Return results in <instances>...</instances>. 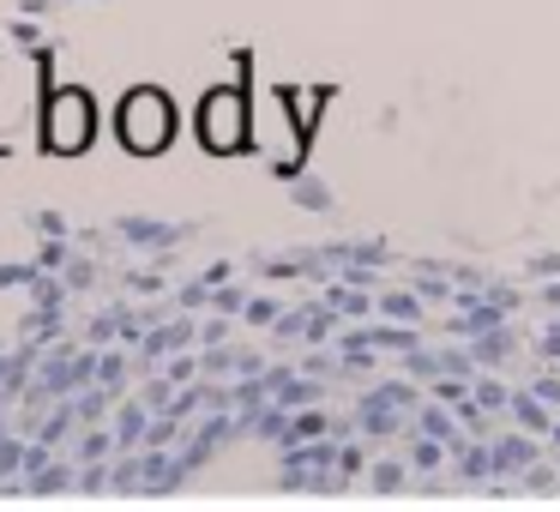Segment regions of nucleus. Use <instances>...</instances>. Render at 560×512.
Segmentation results:
<instances>
[{
  "mask_svg": "<svg viewBox=\"0 0 560 512\" xmlns=\"http://www.w3.org/2000/svg\"><path fill=\"white\" fill-rule=\"evenodd\" d=\"M170 127H175V115L157 91H133L127 103H121V139H127L133 151H163V145H170Z\"/></svg>",
  "mask_w": 560,
  "mask_h": 512,
  "instance_id": "1",
  "label": "nucleus"
},
{
  "mask_svg": "<svg viewBox=\"0 0 560 512\" xmlns=\"http://www.w3.org/2000/svg\"><path fill=\"white\" fill-rule=\"evenodd\" d=\"M42 133H49L54 151H85V145H91V97L54 91L49 115H42Z\"/></svg>",
  "mask_w": 560,
  "mask_h": 512,
  "instance_id": "2",
  "label": "nucleus"
},
{
  "mask_svg": "<svg viewBox=\"0 0 560 512\" xmlns=\"http://www.w3.org/2000/svg\"><path fill=\"white\" fill-rule=\"evenodd\" d=\"M199 139H206L211 151H235V145L248 139V109H241V97L235 91L206 97V109H199Z\"/></svg>",
  "mask_w": 560,
  "mask_h": 512,
  "instance_id": "3",
  "label": "nucleus"
}]
</instances>
